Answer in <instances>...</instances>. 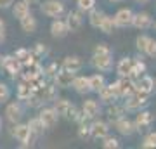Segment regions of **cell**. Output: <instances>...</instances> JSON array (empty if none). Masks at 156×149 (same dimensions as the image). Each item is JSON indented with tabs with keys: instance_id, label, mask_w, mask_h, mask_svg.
I'll return each mask as SVG.
<instances>
[{
	"instance_id": "1f68e13d",
	"label": "cell",
	"mask_w": 156,
	"mask_h": 149,
	"mask_svg": "<svg viewBox=\"0 0 156 149\" xmlns=\"http://www.w3.org/2000/svg\"><path fill=\"white\" fill-rule=\"evenodd\" d=\"M101 140H102V147L104 149H118L120 147V140L116 137H111L109 133L104 139H101Z\"/></svg>"
},
{
	"instance_id": "f6af8a7d",
	"label": "cell",
	"mask_w": 156,
	"mask_h": 149,
	"mask_svg": "<svg viewBox=\"0 0 156 149\" xmlns=\"http://www.w3.org/2000/svg\"><path fill=\"white\" fill-rule=\"evenodd\" d=\"M111 4H118V2H123V0H109Z\"/></svg>"
},
{
	"instance_id": "f1b7e54d",
	"label": "cell",
	"mask_w": 156,
	"mask_h": 149,
	"mask_svg": "<svg viewBox=\"0 0 156 149\" xmlns=\"http://www.w3.org/2000/svg\"><path fill=\"white\" fill-rule=\"evenodd\" d=\"M33 92H35L33 87H31L28 82H26V83H21V85H19V88H17V97H19L21 101H26L30 95L33 94Z\"/></svg>"
},
{
	"instance_id": "ac0fdd59",
	"label": "cell",
	"mask_w": 156,
	"mask_h": 149,
	"mask_svg": "<svg viewBox=\"0 0 156 149\" xmlns=\"http://www.w3.org/2000/svg\"><path fill=\"white\" fill-rule=\"evenodd\" d=\"M61 68L62 69H68V71H71V73H78L83 68V61L78 55H68V57H64Z\"/></svg>"
},
{
	"instance_id": "ab89813d",
	"label": "cell",
	"mask_w": 156,
	"mask_h": 149,
	"mask_svg": "<svg viewBox=\"0 0 156 149\" xmlns=\"http://www.w3.org/2000/svg\"><path fill=\"white\" fill-rule=\"evenodd\" d=\"M4 40H5V23L0 17V44H4Z\"/></svg>"
},
{
	"instance_id": "8fae6325",
	"label": "cell",
	"mask_w": 156,
	"mask_h": 149,
	"mask_svg": "<svg viewBox=\"0 0 156 149\" xmlns=\"http://www.w3.org/2000/svg\"><path fill=\"white\" fill-rule=\"evenodd\" d=\"M82 113H83V116L87 118V120H94V118H97V116H99V113H101L99 102H97L95 99H87V101H83Z\"/></svg>"
},
{
	"instance_id": "60d3db41",
	"label": "cell",
	"mask_w": 156,
	"mask_h": 149,
	"mask_svg": "<svg viewBox=\"0 0 156 149\" xmlns=\"http://www.w3.org/2000/svg\"><path fill=\"white\" fill-rule=\"evenodd\" d=\"M12 4H14V0H0V9H9V7H12Z\"/></svg>"
},
{
	"instance_id": "6da1fadb",
	"label": "cell",
	"mask_w": 156,
	"mask_h": 149,
	"mask_svg": "<svg viewBox=\"0 0 156 149\" xmlns=\"http://www.w3.org/2000/svg\"><path fill=\"white\" fill-rule=\"evenodd\" d=\"M12 137H16L19 142H21L23 147H28V146H33L35 139H37V135L35 133H31V130H30L28 125H24V123H14V127H12L11 130Z\"/></svg>"
},
{
	"instance_id": "9c48e42d",
	"label": "cell",
	"mask_w": 156,
	"mask_h": 149,
	"mask_svg": "<svg viewBox=\"0 0 156 149\" xmlns=\"http://www.w3.org/2000/svg\"><path fill=\"white\" fill-rule=\"evenodd\" d=\"M75 75H76V73H71V71H68V69H62L61 68V69L54 75V83H56V87H59V88L71 87Z\"/></svg>"
},
{
	"instance_id": "8992f818",
	"label": "cell",
	"mask_w": 156,
	"mask_h": 149,
	"mask_svg": "<svg viewBox=\"0 0 156 149\" xmlns=\"http://www.w3.org/2000/svg\"><path fill=\"white\" fill-rule=\"evenodd\" d=\"M132 19H134V11L132 9H120V11L113 16V21H115V26L116 28H127L132 26Z\"/></svg>"
},
{
	"instance_id": "74e56055",
	"label": "cell",
	"mask_w": 156,
	"mask_h": 149,
	"mask_svg": "<svg viewBox=\"0 0 156 149\" xmlns=\"http://www.w3.org/2000/svg\"><path fill=\"white\" fill-rule=\"evenodd\" d=\"M140 146H142L144 149H154L156 147V140L151 137V135H147V137L144 139V142L140 144Z\"/></svg>"
},
{
	"instance_id": "e0dca14e",
	"label": "cell",
	"mask_w": 156,
	"mask_h": 149,
	"mask_svg": "<svg viewBox=\"0 0 156 149\" xmlns=\"http://www.w3.org/2000/svg\"><path fill=\"white\" fill-rule=\"evenodd\" d=\"M113 123H115V128H116L122 135H132V133L135 132L134 122H130V120H128V118H125V116L118 118L116 122H113Z\"/></svg>"
},
{
	"instance_id": "44dd1931",
	"label": "cell",
	"mask_w": 156,
	"mask_h": 149,
	"mask_svg": "<svg viewBox=\"0 0 156 149\" xmlns=\"http://www.w3.org/2000/svg\"><path fill=\"white\" fill-rule=\"evenodd\" d=\"M71 87L75 88V90H76L78 94H87V92H90V87H89V76H76V75H75Z\"/></svg>"
},
{
	"instance_id": "f546056e",
	"label": "cell",
	"mask_w": 156,
	"mask_h": 149,
	"mask_svg": "<svg viewBox=\"0 0 156 149\" xmlns=\"http://www.w3.org/2000/svg\"><path fill=\"white\" fill-rule=\"evenodd\" d=\"M76 7H78L80 12L89 14V12L95 7V0H76Z\"/></svg>"
},
{
	"instance_id": "7c38bea8",
	"label": "cell",
	"mask_w": 156,
	"mask_h": 149,
	"mask_svg": "<svg viewBox=\"0 0 156 149\" xmlns=\"http://www.w3.org/2000/svg\"><path fill=\"white\" fill-rule=\"evenodd\" d=\"M134 83H135V90L144 92V94H147V95L154 90V80L151 76H147V75H140Z\"/></svg>"
},
{
	"instance_id": "ba28073f",
	"label": "cell",
	"mask_w": 156,
	"mask_h": 149,
	"mask_svg": "<svg viewBox=\"0 0 156 149\" xmlns=\"http://www.w3.org/2000/svg\"><path fill=\"white\" fill-rule=\"evenodd\" d=\"M0 64H2V68L11 76H16L17 73H19V69L23 68V64L19 62V59H17L16 55H5V57H2L0 59Z\"/></svg>"
},
{
	"instance_id": "ffe728a7",
	"label": "cell",
	"mask_w": 156,
	"mask_h": 149,
	"mask_svg": "<svg viewBox=\"0 0 156 149\" xmlns=\"http://www.w3.org/2000/svg\"><path fill=\"white\" fill-rule=\"evenodd\" d=\"M19 23H21V30L24 31V33H28V35L35 33V31H37V26H38V23H37V19L33 17V14H31V12H30V14H26L24 17H21V19H19Z\"/></svg>"
},
{
	"instance_id": "8d00e7d4",
	"label": "cell",
	"mask_w": 156,
	"mask_h": 149,
	"mask_svg": "<svg viewBox=\"0 0 156 149\" xmlns=\"http://www.w3.org/2000/svg\"><path fill=\"white\" fill-rule=\"evenodd\" d=\"M94 54H111V49L108 44H97L94 49Z\"/></svg>"
},
{
	"instance_id": "7dc6e473",
	"label": "cell",
	"mask_w": 156,
	"mask_h": 149,
	"mask_svg": "<svg viewBox=\"0 0 156 149\" xmlns=\"http://www.w3.org/2000/svg\"><path fill=\"white\" fill-rule=\"evenodd\" d=\"M0 132H2V118H0Z\"/></svg>"
},
{
	"instance_id": "7bdbcfd3",
	"label": "cell",
	"mask_w": 156,
	"mask_h": 149,
	"mask_svg": "<svg viewBox=\"0 0 156 149\" xmlns=\"http://www.w3.org/2000/svg\"><path fill=\"white\" fill-rule=\"evenodd\" d=\"M24 2H26L28 5H31V4H38V0H24Z\"/></svg>"
},
{
	"instance_id": "30bf717a",
	"label": "cell",
	"mask_w": 156,
	"mask_h": 149,
	"mask_svg": "<svg viewBox=\"0 0 156 149\" xmlns=\"http://www.w3.org/2000/svg\"><path fill=\"white\" fill-rule=\"evenodd\" d=\"M109 133V125L102 120H95L90 125V137L92 139H104Z\"/></svg>"
},
{
	"instance_id": "b9f144b4",
	"label": "cell",
	"mask_w": 156,
	"mask_h": 149,
	"mask_svg": "<svg viewBox=\"0 0 156 149\" xmlns=\"http://www.w3.org/2000/svg\"><path fill=\"white\" fill-rule=\"evenodd\" d=\"M35 52H37V54H44L45 52V47L42 44H37V47H35Z\"/></svg>"
},
{
	"instance_id": "bcb514c9",
	"label": "cell",
	"mask_w": 156,
	"mask_h": 149,
	"mask_svg": "<svg viewBox=\"0 0 156 149\" xmlns=\"http://www.w3.org/2000/svg\"><path fill=\"white\" fill-rule=\"evenodd\" d=\"M149 135H151V137H153V139H154V140H156V132H153V133H149Z\"/></svg>"
},
{
	"instance_id": "277c9868",
	"label": "cell",
	"mask_w": 156,
	"mask_h": 149,
	"mask_svg": "<svg viewBox=\"0 0 156 149\" xmlns=\"http://www.w3.org/2000/svg\"><path fill=\"white\" fill-rule=\"evenodd\" d=\"M38 120L42 122V125H44L45 130H50V128H54L57 125L59 115H57V111L54 109V108H44V109L40 111Z\"/></svg>"
},
{
	"instance_id": "5b68a950",
	"label": "cell",
	"mask_w": 156,
	"mask_h": 149,
	"mask_svg": "<svg viewBox=\"0 0 156 149\" xmlns=\"http://www.w3.org/2000/svg\"><path fill=\"white\" fill-rule=\"evenodd\" d=\"M92 66L99 71H111L113 69V55L111 54H94L92 55Z\"/></svg>"
},
{
	"instance_id": "ee69618b",
	"label": "cell",
	"mask_w": 156,
	"mask_h": 149,
	"mask_svg": "<svg viewBox=\"0 0 156 149\" xmlns=\"http://www.w3.org/2000/svg\"><path fill=\"white\" fill-rule=\"evenodd\" d=\"M135 2H137V4H147L149 0H135Z\"/></svg>"
},
{
	"instance_id": "836d02e7",
	"label": "cell",
	"mask_w": 156,
	"mask_h": 149,
	"mask_svg": "<svg viewBox=\"0 0 156 149\" xmlns=\"http://www.w3.org/2000/svg\"><path fill=\"white\" fill-rule=\"evenodd\" d=\"M78 137L82 140H89L90 139V125H85L83 122H80V128H78Z\"/></svg>"
},
{
	"instance_id": "484cf974",
	"label": "cell",
	"mask_w": 156,
	"mask_h": 149,
	"mask_svg": "<svg viewBox=\"0 0 156 149\" xmlns=\"http://www.w3.org/2000/svg\"><path fill=\"white\" fill-rule=\"evenodd\" d=\"M123 113H125V108H123V106H118L116 102H111L109 108H108V118H109L111 122H116L118 118H122Z\"/></svg>"
},
{
	"instance_id": "4dcf8cb0",
	"label": "cell",
	"mask_w": 156,
	"mask_h": 149,
	"mask_svg": "<svg viewBox=\"0 0 156 149\" xmlns=\"http://www.w3.org/2000/svg\"><path fill=\"white\" fill-rule=\"evenodd\" d=\"M113 28H115V21H113V17L111 16H104V19H102V23H101V26L99 30L102 31V33H113Z\"/></svg>"
},
{
	"instance_id": "681fc988",
	"label": "cell",
	"mask_w": 156,
	"mask_h": 149,
	"mask_svg": "<svg viewBox=\"0 0 156 149\" xmlns=\"http://www.w3.org/2000/svg\"><path fill=\"white\" fill-rule=\"evenodd\" d=\"M154 85H156V82H154Z\"/></svg>"
},
{
	"instance_id": "4316f807",
	"label": "cell",
	"mask_w": 156,
	"mask_h": 149,
	"mask_svg": "<svg viewBox=\"0 0 156 149\" xmlns=\"http://www.w3.org/2000/svg\"><path fill=\"white\" fill-rule=\"evenodd\" d=\"M69 108H71V102H69L68 99H56L54 101V109L57 111L59 116H64V118H66Z\"/></svg>"
},
{
	"instance_id": "603a6c76",
	"label": "cell",
	"mask_w": 156,
	"mask_h": 149,
	"mask_svg": "<svg viewBox=\"0 0 156 149\" xmlns=\"http://www.w3.org/2000/svg\"><path fill=\"white\" fill-rule=\"evenodd\" d=\"M106 85V78L99 75V73H95L92 76H89V87H90V92H99L101 88Z\"/></svg>"
},
{
	"instance_id": "5bb4252c",
	"label": "cell",
	"mask_w": 156,
	"mask_h": 149,
	"mask_svg": "<svg viewBox=\"0 0 156 149\" xmlns=\"http://www.w3.org/2000/svg\"><path fill=\"white\" fill-rule=\"evenodd\" d=\"M5 118L11 123L21 122V118H23V106L19 104V102H11V104H7V108H5Z\"/></svg>"
},
{
	"instance_id": "d6986e66",
	"label": "cell",
	"mask_w": 156,
	"mask_h": 149,
	"mask_svg": "<svg viewBox=\"0 0 156 149\" xmlns=\"http://www.w3.org/2000/svg\"><path fill=\"white\" fill-rule=\"evenodd\" d=\"M132 62H134V59L132 57H123V59H120L116 64V73L120 78H128L130 76V71H132Z\"/></svg>"
},
{
	"instance_id": "d4e9b609",
	"label": "cell",
	"mask_w": 156,
	"mask_h": 149,
	"mask_svg": "<svg viewBox=\"0 0 156 149\" xmlns=\"http://www.w3.org/2000/svg\"><path fill=\"white\" fill-rule=\"evenodd\" d=\"M104 16H106L104 12L94 7V9L89 12V23H90V26H92V28H99L101 23H102V19H104Z\"/></svg>"
},
{
	"instance_id": "f35d334b",
	"label": "cell",
	"mask_w": 156,
	"mask_h": 149,
	"mask_svg": "<svg viewBox=\"0 0 156 149\" xmlns=\"http://www.w3.org/2000/svg\"><path fill=\"white\" fill-rule=\"evenodd\" d=\"M109 87H111L113 94L116 95V97H122V80H118V82L111 83V85H109Z\"/></svg>"
},
{
	"instance_id": "83f0119b",
	"label": "cell",
	"mask_w": 156,
	"mask_h": 149,
	"mask_svg": "<svg viewBox=\"0 0 156 149\" xmlns=\"http://www.w3.org/2000/svg\"><path fill=\"white\" fill-rule=\"evenodd\" d=\"M26 125L30 127L31 133H35L37 137H38V135H42V133H44V130H45L44 125H42V122L38 120V116H37V118H31V120H30V122L26 123Z\"/></svg>"
},
{
	"instance_id": "c3c4849f",
	"label": "cell",
	"mask_w": 156,
	"mask_h": 149,
	"mask_svg": "<svg viewBox=\"0 0 156 149\" xmlns=\"http://www.w3.org/2000/svg\"><path fill=\"white\" fill-rule=\"evenodd\" d=\"M153 26H154V30H156V23H154V24H153Z\"/></svg>"
},
{
	"instance_id": "7402d4cb",
	"label": "cell",
	"mask_w": 156,
	"mask_h": 149,
	"mask_svg": "<svg viewBox=\"0 0 156 149\" xmlns=\"http://www.w3.org/2000/svg\"><path fill=\"white\" fill-rule=\"evenodd\" d=\"M26 14H30V5L24 0H19V2H14L12 4V16L16 17V19H21Z\"/></svg>"
},
{
	"instance_id": "4fadbf2b",
	"label": "cell",
	"mask_w": 156,
	"mask_h": 149,
	"mask_svg": "<svg viewBox=\"0 0 156 149\" xmlns=\"http://www.w3.org/2000/svg\"><path fill=\"white\" fill-rule=\"evenodd\" d=\"M68 33H69V30H68V26H66V21L56 17V19L52 21V24H50V35H52L54 38H64Z\"/></svg>"
},
{
	"instance_id": "9a60e30c",
	"label": "cell",
	"mask_w": 156,
	"mask_h": 149,
	"mask_svg": "<svg viewBox=\"0 0 156 149\" xmlns=\"http://www.w3.org/2000/svg\"><path fill=\"white\" fill-rule=\"evenodd\" d=\"M64 21H66L68 30H69L71 33H75V31H78V30L82 28V24H83V17H82L80 11H78V12L71 11V12H68V16H66Z\"/></svg>"
},
{
	"instance_id": "52a82bcc",
	"label": "cell",
	"mask_w": 156,
	"mask_h": 149,
	"mask_svg": "<svg viewBox=\"0 0 156 149\" xmlns=\"http://www.w3.org/2000/svg\"><path fill=\"white\" fill-rule=\"evenodd\" d=\"M153 122H154V116L151 115L149 111H139V115L135 116V130L137 132H146L147 128L153 125Z\"/></svg>"
},
{
	"instance_id": "3957f363",
	"label": "cell",
	"mask_w": 156,
	"mask_h": 149,
	"mask_svg": "<svg viewBox=\"0 0 156 149\" xmlns=\"http://www.w3.org/2000/svg\"><path fill=\"white\" fill-rule=\"evenodd\" d=\"M125 104H123V108L127 111H139L140 108H144V106H147V94H144V92H139V90H135L132 95H128V97H125Z\"/></svg>"
},
{
	"instance_id": "2e32d148",
	"label": "cell",
	"mask_w": 156,
	"mask_h": 149,
	"mask_svg": "<svg viewBox=\"0 0 156 149\" xmlns=\"http://www.w3.org/2000/svg\"><path fill=\"white\" fill-rule=\"evenodd\" d=\"M132 26L137 28V30H147V28L153 26V17L147 12H137V14H134Z\"/></svg>"
},
{
	"instance_id": "7a4b0ae2",
	"label": "cell",
	"mask_w": 156,
	"mask_h": 149,
	"mask_svg": "<svg viewBox=\"0 0 156 149\" xmlns=\"http://www.w3.org/2000/svg\"><path fill=\"white\" fill-rule=\"evenodd\" d=\"M40 11L42 14L47 17H61L64 14V4H62V0H45L44 4H40Z\"/></svg>"
},
{
	"instance_id": "d6a6232c",
	"label": "cell",
	"mask_w": 156,
	"mask_h": 149,
	"mask_svg": "<svg viewBox=\"0 0 156 149\" xmlns=\"http://www.w3.org/2000/svg\"><path fill=\"white\" fill-rule=\"evenodd\" d=\"M149 38H151V37H147V35H139V37H137L135 45H137V50H139V52H142V54H144V50H146V47H147Z\"/></svg>"
},
{
	"instance_id": "cb8c5ba5",
	"label": "cell",
	"mask_w": 156,
	"mask_h": 149,
	"mask_svg": "<svg viewBox=\"0 0 156 149\" xmlns=\"http://www.w3.org/2000/svg\"><path fill=\"white\" fill-rule=\"evenodd\" d=\"M97 94H99V99L102 101V102H106V104H111V102H115V101L118 99L116 95L113 94V90H111V87H109V85H104V87L101 88Z\"/></svg>"
},
{
	"instance_id": "d590c367",
	"label": "cell",
	"mask_w": 156,
	"mask_h": 149,
	"mask_svg": "<svg viewBox=\"0 0 156 149\" xmlns=\"http://www.w3.org/2000/svg\"><path fill=\"white\" fill-rule=\"evenodd\" d=\"M146 55H149V57H156V40L149 38V42H147V47H146L144 50Z\"/></svg>"
},
{
	"instance_id": "e575fe53",
	"label": "cell",
	"mask_w": 156,
	"mask_h": 149,
	"mask_svg": "<svg viewBox=\"0 0 156 149\" xmlns=\"http://www.w3.org/2000/svg\"><path fill=\"white\" fill-rule=\"evenodd\" d=\"M9 97H11V90H9V87H7L5 83L0 82V104L7 102V101H9Z\"/></svg>"
}]
</instances>
